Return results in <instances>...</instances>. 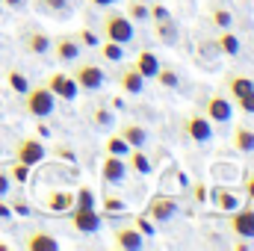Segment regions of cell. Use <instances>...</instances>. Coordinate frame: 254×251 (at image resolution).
Here are the masks:
<instances>
[{
    "label": "cell",
    "mask_w": 254,
    "mask_h": 251,
    "mask_svg": "<svg viewBox=\"0 0 254 251\" xmlns=\"http://www.w3.org/2000/svg\"><path fill=\"white\" fill-rule=\"evenodd\" d=\"M54 110H57V98H54V92L45 83L42 86H30L24 92V113L30 119H51Z\"/></svg>",
    "instance_id": "cell-1"
},
{
    "label": "cell",
    "mask_w": 254,
    "mask_h": 251,
    "mask_svg": "<svg viewBox=\"0 0 254 251\" xmlns=\"http://www.w3.org/2000/svg\"><path fill=\"white\" fill-rule=\"evenodd\" d=\"M101 33H104V39H113V42H119V45H130L133 36H136L133 21L127 18L125 12H107V15L101 18Z\"/></svg>",
    "instance_id": "cell-2"
},
{
    "label": "cell",
    "mask_w": 254,
    "mask_h": 251,
    "mask_svg": "<svg viewBox=\"0 0 254 251\" xmlns=\"http://www.w3.org/2000/svg\"><path fill=\"white\" fill-rule=\"evenodd\" d=\"M68 216H71V228H74L77 234L95 237V234H101V228H104V216L98 213V207H83V204H74V207L68 210Z\"/></svg>",
    "instance_id": "cell-3"
},
{
    "label": "cell",
    "mask_w": 254,
    "mask_h": 251,
    "mask_svg": "<svg viewBox=\"0 0 254 251\" xmlns=\"http://www.w3.org/2000/svg\"><path fill=\"white\" fill-rule=\"evenodd\" d=\"M228 95L237 101V107L243 113L254 116V80L243 77V74H231L228 77Z\"/></svg>",
    "instance_id": "cell-4"
},
{
    "label": "cell",
    "mask_w": 254,
    "mask_h": 251,
    "mask_svg": "<svg viewBox=\"0 0 254 251\" xmlns=\"http://www.w3.org/2000/svg\"><path fill=\"white\" fill-rule=\"evenodd\" d=\"M228 228L240 240H254V204H240L228 213Z\"/></svg>",
    "instance_id": "cell-5"
},
{
    "label": "cell",
    "mask_w": 254,
    "mask_h": 251,
    "mask_svg": "<svg viewBox=\"0 0 254 251\" xmlns=\"http://www.w3.org/2000/svg\"><path fill=\"white\" fill-rule=\"evenodd\" d=\"M71 77H74V83H77L83 92H98V89H104V83H107L104 68L95 65V63H80L71 71Z\"/></svg>",
    "instance_id": "cell-6"
},
{
    "label": "cell",
    "mask_w": 254,
    "mask_h": 251,
    "mask_svg": "<svg viewBox=\"0 0 254 251\" xmlns=\"http://www.w3.org/2000/svg\"><path fill=\"white\" fill-rule=\"evenodd\" d=\"M45 142L39 139V136H24L21 142H18V148H15V160L18 163H24V166H39L42 160H45Z\"/></svg>",
    "instance_id": "cell-7"
},
{
    "label": "cell",
    "mask_w": 254,
    "mask_h": 251,
    "mask_svg": "<svg viewBox=\"0 0 254 251\" xmlns=\"http://www.w3.org/2000/svg\"><path fill=\"white\" fill-rule=\"evenodd\" d=\"M181 213V207H178V201L172 198V195H154L148 204H145V216L151 219V222H169V219H175Z\"/></svg>",
    "instance_id": "cell-8"
},
{
    "label": "cell",
    "mask_w": 254,
    "mask_h": 251,
    "mask_svg": "<svg viewBox=\"0 0 254 251\" xmlns=\"http://www.w3.org/2000/svg\"><path fill=\"white\" fill-rule=\"evenodd\" d=\"M184 133H187V139L195 142V145H207L213 139V122L207 116H201V113H192L190 119L184 122Z\"/></svg>",
    "instance_id": "cell-9"
},
{
    "label": "cell",
    "mask_w": 254,
    "mask_h": 251,
    "mask_svg": "<svg viewBox=\"0 0 254 251\" xmlns=\"http://www.w3.org/2000/svg\"><path fill=\"white\" fill-rule=\"evenodd\" d=\"M45 86L54 92V98H63V101H74V98L80 95V86L74 83V77H71L68 71H54V74L45 80Z\"/></svg>",
    "instance_id": "cell-10"
},
{
    "label": "cell",
    "mask_w": 254,
    "mask_h": 251,
    "mask_svg": "<svg viewBox=\"0 0 254 251\" xmlns=\"http://www.w3.org/2000/svg\"><path fill=\"white\" fill-rule=\"evenodd\" d=\"M204 116L216 125H228L234 119V104L225 98V95H210L207 98V107H204Z\"/></svg>",
    "instance_id": "cell-11"
},
{
    "label": "cell",
    "mask_w": 254,
    "mask_h": 251,
    "mask_svg": "<svg viewBox=\"0 0 254 251\" xmlns=\"http://www.w3.org/2000/svg\"><path fill=\"white\" fill-rule=\"evenodd\" d=\"M130 172L125 157H116V154H104V163H101V181L104 184H122Z\"/></svg>",
    "instance_id": "cell-12"
},
{
    "label": "cell",
    "mask_w": 254,
    "mask_h": 251,
    "mask_svg": "<svg viewBox=\"0 0 254 251\" xmlns=\"http://www.w3.org/2000/svg\"><path fill=\"white\" fill-rule=\"evenodd\" d=\"M116 80H119V89H122L125 95H142V92H145V77L136 71L133 63L125 65V68H119Z\"/></svg>",
    "instance_id": "cell-13"
},
{
    "label": "cell",
    "mask_w": 254,
    "mask_h": 251,
    "mask_svg": "<svg viewBox=\"0 0 254 251\" xmlns=\"http://www.w3.org/2000/svg\"><path fill=\"white\" fill-rule=\"evenodd\" d=\"M51 51L60 63H74V60H80L83 45L77 42V36H60L57 42H51Z\"/></svg>",
    "instance_id": "cell-14"
},
{
    "label": "cell",
    "mask_w": 254,
    "mask_h": 251,
    "mask_svg": "<svg viewBox=\"0 0 254 251\" xmlns=\"http://www.w3.org/2000/svg\"><path fill=\"white\" fill-rule=\"evenodd\" d=\"M113 243H116V249H125V251L145 249V237H142L133 225H127V228H116V231H113Z\"/></svg>",
    "instance_id": "cell-15"
},
{
    "label": "cell",
    "mask_w": 254,
    "mask_h": 251,
    "mask_svg": "<svg viewBox=\"0 0 254 251\" xmlns=\"http://www.w3.org/2000/svg\"><path fill=\"white\" fill-rule=\"evenodd\" d=\"M71 207H74V192H68V189H54L45 195V210L54 216H63Z\"/></svg>",
    "instance_id": "cell-16"
},
{
    "label": "cell",
    "mask_w": 254,
    "mask_h": 251,
    "mask_svg": "<svg viewBox=\"0 0 254 251\" xmlns=\"http://www.w3.org/2000/svg\"><path fill=\"white\" fill-rule=\"evenodd\" d=\"M51 42L54 39L45 30H33V33L24 36V51L33 54V57H45V54H51Z\"/></svg>",
    "instance_id": "cell-17"
},
{
    "label": "cell",
    "mask_w": 254,
    "mask_h": 251,
    "mask_svg": "<svg viewBox=\"0 0 254 251\" xmlns=\"http://www.w3.org/2000/svg\"><path fill=\"white\" fill-rule=\"evenodd\" d=\"M24 246H27V251H57L60 240L54 234H48V231H33V234H27Z\"/></svg>",
    "instance_id": "cell-18"
},
{
    "label": "cell",
    "mask_w": 254,
    "mask_h": 251,
    "mask_svg": "<svg viewBox=\"0 0 254 251\" xmlns=\"http://www.w3.org/2000/svg\"><path fill=\"white\" fill-rule=\"evenodd\" d=\"M151 27H154V36H157L163 45H175V42L181 39V30H178V24L172 21V15H169V18H160V21H151Z\"/></svg>",
    "instance_id": "cell-19"
},
{
    "label": "cell",
    "mask_w": 254,
    "mask_h": 251,
    "mask_svg": "<svg viewBox=\"0 0 254 251\" xmlns=\"http://www.w3.org/2000/svg\"><path fill=\"white\" fill-rule=\"evenodd\" d=\"M119 136L125 139L130 148H145V142H148V130L142 125H136V122H125L119 127Z\"/></svg>",
    "instance_id": "cell-20"
},
{
    "label": "cell",
    "mask_w": 254,
    "mask_h": 251,
    "mask_svg": "<svg viewBox=\"0 0 254 251\" xmlns=\"http://www.w3.org/2000/svg\"><path fill=\"white\" fill-rule=\"evenodd\" d=\"M95 51H98V57H101L104 63H122V60H125V45H119V42H113V39L98 42Z\"/></svg>",
    "instance_id": "cell-21"
},
{
    "label": "cell",
    "mask_w": 254,
    "mask_h": 251,
    "mask_svg": "<svg viewBox=\"0 0 254 251\" xmlns=\"http://www.w3.org/2000/svg\"><path fill=\"white\" fill-rule=\"evenodd\" d=\"M234 148L240 154H254V127H249V125L234 127Z\"/></svg>",
    "instance_id": "cell-22"
},
{
    "label": "cell",
    "mask_w": 254,
    "mask_h": 251,
    "mask_svg": "<svg viewBox=\"0 0 254 251\" xmlns=\"http://www.w3.org/2000/svg\"><path fill=\"white\" fill-rule=\"evenodd\" d=\"M136 71L148 80V77H157V71H160V60H157V54H151V51H139V57H136Z\"/></svg>",
    "instance_id": "cell-23"
},
{
    "label": "cell",
    "mask_w": 254,
    "mask_h": 251,
    "mask_svg": "<svg viewBox=\"0 0 254 251\" xmlns=\"http://www.w3.org/2000/svg\"><path fill=\"white\" fill-rule=\"evenodd\" d=\"M125 160H127V166H130L133 172H139V175H151V169H154V163L148 160V154H145L142 148H130Z\"/></svg>",
    "instance_id": "cell-24"
},
{
    "label": "cell",
    "mask_w": 254,
    "mask_h": 251,
    "mask_svg": "<svg viewBox=\"0 0 254 251\" xmlns=\"http://www.w3.org/2000/svg\"><path fill=\"white\" fill-rule=\"evenodd\" d=\"M210 195H213V204H216L222 213H231V210H237V207H240V195H234L231 189L216 187L213 192H210Z\"/></svg>",
    "instance_id": "cell-25"
},
{
    "label": "cell",
    "mask_w": 254,
    "mask_h": 251,
    "mask_svg": "<svg viewBox=\"0 0 254 251\" xmlns=\"http://www.w3.org/2000/svg\"><path fill=\"white\" fill-rule=\"evenodd\" d=\"M216 48H219V54H225V57H237V54H240V39H237L231 30H222L219 39H216Z\"/></svg>",
    "instance_id": "cell-26"
},
{
    "label": "cell",
    "mask_w": 254,
    "mask_h": 251,
    "mask_svg": "<svg viewBox=\"0 0 254 251\" xmlns=\"http://www.w3.org/2000/svg\"><path fill=\"white\" fill-rule=\"evenodd\" d=\"M39 3V9H45V12H51V15H71V0H36Z\"/></svg>",
    "instance_id": "cell-27"
},
{
    "label": "cell",
    "mask_w": 254,
    "mask_h": 251,
    "mask_svg": "<svg viewBox=\"0 0 254 251\" xmlns=\"http://www.w3.org/2000/svg\"><path fill=\"white\" fill-rule=\"evenodd\" d=\"M160 86H166V89H178V83H181V77H178V71L172 68V65H160V71H157V77H154Z\"/></svg>",
    "instance_id": "cell-28"
},
{
    "label": "cell",
    "mask_w": 254,
    "mask_h": 251,
    "mask_svg": "<svg viewBox=\"0 0 254 251\" xmlns=\"http://www.w3.org/2000/svg\"><path fill=\"white\" fill-rule=\"evenodd\" d=\"M6 83H9V89L15 92V95H24L27 89H30V83H27V77L18 71V68H9L6 71Z\"/></svg>",
    "instance_id": "cell-29"
},
{
    "label": "cell",
    "mask_w": 254,
    "mask_h": 251,
    "mask_svg": "<svg viewBox=\"0 0 254 251\" xmlns=\"http://www.w3.org/2000/svg\"><path fill=\"white\" fill-rule=\"evenodd\" d=\"M127 151H130V145H127L125 139L116 133V136H110L107 142H104V154H116V157H127Z\"/></svg>",
    "instance_id": "cell-30"
},
{
    "label": "cell",
    "mask_w": 254,
    "mask_h": 251,
    "mask_svg": "<svg viewBox=\"0 0 254 251\" xmlns=\"http://www.w3.org/2000/svg\"><path fill=\"white\" fill-rule=\"evenodd\" d=\"M127 18L133 21V24H139V21H148V6L142 3V0H127Z\"/></svg>",
    "instance_id": "cell-31"
},
{
    "label": "cell",
    "mask_w": 254,
    "mask_h": 251,
    "mask_svg": "<svg viewBox=\"0 0 254 251\" xmlns=\"http://www.w3.org/2000/svg\"><path fill=\"white\" fill-rule=\"evenodd\" d=\"M213 24H216L219 30H231V27H234V15H231V9L216 6V9H213Z\"/></svg>",
    "instance_id": "cell-32"
},
{
    "label": "cell",
    "mask_w": 254,
    "mask_h": 251,
    "mask_svg": "<svg viewBox=\"0 0 254 251\" xmlns=\"http://www.w3.org/2000/svg\"><path fill=\"white\" fill-rule=\"evenodd\" d=\"M101 207H104V216H119V213H125L127 204L122 201V198H116V195H104Z\"/></svg>",
    "instance_id": "cell-33"
},
{
    "label": "cell",
    "mask_w": 254,
    "mask_h": 251,
    "mask_svg": "<svg viewBox=\"0 0 254 251\" xmlns=\"http://www.w3.org/2000/svg\"><path fill=\"white\" fill-rule=\"evenodd\" d=\"M6 172H9V178L21 187V184H27V178H30V166H24V163H12V166H6Z\"/></svg>",
    "instance_id": "cell-34"
},
{
    "label": "cell",
    "mask_w": 254,
    "mask_h": 251,
    "mask_svg": "<svg viewBox=\"0 0 254 251\" xmlns=\"http://www.w3.org/2000/svg\"><path fill=\"white\" fill-rule=\"evenodd\" d=\"M133 228H136V231H139L142 237H154V234H157V228H154V222H151V219H148L145 213H139V216H136V222H133Z\"/></svg>",
    "instance_id": "cell-35"
},
{
    "label": "cell",
    "mask_w": 254,
    "mask_h": 251,
    "mask_svg": "<svg viewBox=\"0 0 254 251\" xmlns=\"http://www.w3.org/2000/svg\"><path fill=\"white\" fill-rule=\"evenodd\" d=\"M92 122H95V127H113V122H116V116L107 110V107H98L95 113H92Z\"/></svg>",
    "instance_id": "cell-36"
},
{
    "label": "cell",
    "mask_w": 254,
    "mask_h": 251,
    "mask_svg": "<svg viewBox=\"0 0 254 251\" xmlns=\"http://www.w3.org/2000/svg\"><path fill=\"white\" fill-rule=\"evenodd\" d=\"M74 204H83V207H95V195L89 187H80V192H74Z\"/></svg>",
    "instance_id": "cell-37"
},
{
    "label": "cell",
    "mask_w": 254,
    "mask_h": 251,
    "mask_svg": "<svg viewBox=\"0 0 254 251\" xmlns=\"http://www.w3.org/2000/svg\"><path fill=\"white\" fill-rule=\"evenodd\" d=\"M77 42H80V45H86V48H95V45H98L101 39H98V36H95V33L89 30V27H83V30L77 33Z\"/></svg>",
    "instance_id": "cell-38"
},
{
    "label": "cell",
    "mask_w": 254,
    "mask_h": 251,
    "mask_svg": "<svg viewBox=\"0 0 254 251\" xmlns=\"http://www.w3.org/2000/svg\"><path fill=\"white\" fill-rule=\"evenodd\" d=\"M148 18H151V21H160V18H169V9H166L163 3H151V6H148Z\"/></svg>",
    "instance_id": "cell-39"
},
{
    "label": "cell",
    "mask_w": 254,
    "mask_h": 251,
    "mask_svg": "<svg viewBox=\"0 0 254 251\" xmlns=\"http://www.w3.org/2000/svg\"><path fill=\"white\" fill-rule=\"evenodd\" d=\"M9 207H12V213H18V216H30V207H27L24 198H9Z\"/></svg>",
    "instance_id": "cell-40"
},
{
    "label": "cell",
    "mask_w": 254,
    "mask_h": 251,
    "mask_svg": "<svg viewBox=\"0 0 254 251\" xmlns=\"http://www.w3.org/2000/svg\"><path fill=\"white\" fill-rule=\"evenodd\" d=\"M9 172H6V166H0V198H9Z\"/></svg>",
    "instance_id": "cell-41"
},
{
    "label": "cell",
    "mask_w": 254,
    "mask_h": 251,
    "mask_svg": "<svg viewBox=\"0 0 254 251\" xmlns=\"http://www.w3.org/2000/svg\"><path fill=\"white\" fill-rule=\"evenodd\" d=\"M243 189H246V195H249V201L254 204V172L249 175V178H246V181H243Z\"/></svg>",
    "instance_id": "cell-42"
},
{
    "label": "cell",
    "mask_w": 254,
    "mask_h": 251,
    "mask_svg": "<svg viewBox=\"0 0 254 251\" xmlns=\"http://www.w3.org/2000/svg\"><path fill=\"white\" fill-rule=\"evenodd\" d=\"M192 195H195V201H204V198H207V187H204V184H195V187H192Z\"/></svg>",
    "instance_id": "cell-43"
},
{
    "label": "cell",
    "mask_w": 254,
    "mask_h": 251,
    "mask_svg": "<svg viewBox=\"0 0 254 251\" xmlns=\"http://www.w3.org/2000/svg\"><path fill=\"white\" fill-rule=\"evenodd\" d=\"M9 216H12V207H9V201H6V198H0V222H3V219H9Z\"/></svg>",
    "instance_id": "cell-44"
},
{
    "label": "cell",
    "mask_w": 254,
    "mask_h": 251,
    "mask_svg": "<svg viewBox=\"0 0 254 251\" xmlns=\"http://www.w3.org/2000/svg\"><path fill=\"white\" fill-rule=\"evenodd\" d=\"M3 6H9V9H24L27 6V0H0Z\"/></svg>",
    "instance_id": "cell-45"
},
{
    "label": "cell",
    "mask_w": 254,
    "mask_h": 251,
    "mask_svg": "<svg viewBox=\"0 0 254 251\" xmlns=\"http://www.w3.org/2000/svg\"><path fill=\"white\" fill-rule=\"evenodd\" d=\"M249 246H252V240H237V243H234L237 251H249Z\"/></svg>",
    "instance_id": "cell-46"
},
{
    "label": "cell",
    "mask_w": 254,
    "mask_h": 251,
    "mask_svg": "<svg viewBox=\"0 0 254 251\" xmlns=\"http://www.w3.org/2000/svg\"><path fill=\"white\" fill-rule=\"evenodd\" d=\"M92 6H98V9H104V6H113V3H119V0H89Z\"/></svg>",
    "instance_id": "cell-47"
},
{
    "label": "cell",
    "mask_w": 254,
    "mask_h": 251,
    "mask_svg": "<svg viewBox=\"0 0 254 251\" xmlns=\"http://www.w3.org/2000/svg\"><path fill=\"white\" fill-rule=\"evenodd\" d=\"M57 154H60V157H65V160H74V154H71V151H68V148H60V151H57Z\"/></svg>",
    "instance_id": "cell-48"
},
{
    "label": "cell",
    "mask_w": 254,
    "mask_h": 251,
    "mask_svg": "<svg viewBox=\"0 0 254 251\" xmlns=\"http://www.w3.org/2000/svg\"><path fill=\"white\" fill-rule=\"evenodd\" d=\"M0 251H9V246H6V243H0Z\"/></svg>",
    "instance_id": "cell-49"
}]
</instances>
